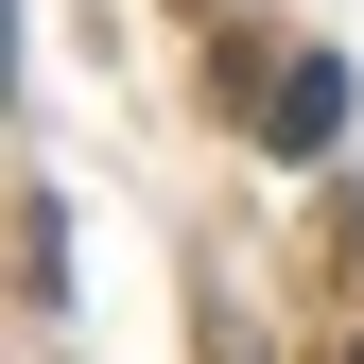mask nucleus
Returning <instances> with one entry per match:
<instances>
[{"instance_id":"2","label":"nucleus","mask_w":364,"mask_h":364,"mask_svg":"<svg viewBox=\"0 0 364 364\" xmlns=\"http://www.w3.org/2000/svg\"><path fill=\"white\" fill-rule=\"evenodd\" d=\"M18 295H35V312L70 295V208H53V191H18Z\"/></svg>"},{"instance_id":"1","label":"nucleus","mask_w":364,"mask_h":364,"mask_svg":"<svg viewBox=\"0 0 364 364\" xmlns=\"http://www.w3.org/2000/svg\"><path fill=\"white\" fill-rule=\"evenodd\" d=\"M243 122H260L278 156H330V122H347V70H330V53H278V70L243 87Z\"/></svg>"},{"instance_id":"3","label":"nucleus","mask_w":364,"mask_h":364,"mask_svg":"<svg viewBox=\"0 0 364 364\" xmlns=\"http://www.w3.org/2000/svg\"><path fill=\"white\" fill-rule=\"evenodd\" d=\"M347 364H364V330H347Z\"/></svg>"}]
</instances>
